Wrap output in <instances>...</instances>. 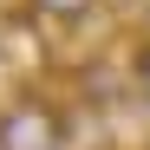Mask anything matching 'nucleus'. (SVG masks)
<instances>
[{
    "instance_id": "nucleus-1",
    "label": "nucleus",
    "mask_w": 150,
    "mask_h": 150,
    "mask_svg": "<svg viewBox=\"0 0 150 150\" xmlns=\"http://www.w3.org/2000/svg\"><path fill=\"white\" fill-rule=\"evenodd\" d=\"M0 150H65V111L39 91H20L0 111Z\"/></svg>"
},
{
    "instance_id": "nucleus-2",
    "label": "nucleus",
    "mask_w": 150,
    "mask_h": 150,
    "mask_svg": "<svg viewBox=\"0 0 150 150\" xmlns=\"http://www.w3.org/2000/svg\"><path fill=\"white\" fill-rule=\"evenodd\" d=\"M33 7H39L46 20H59V26H79V20L98 7V0H33Z\"/></svg>"
},
{
    "instance_id": "nucleus-3",
    "label": "nucleus",
    "mask_w": 150,
    "mask_h": 150,
    "mask_svg": "<svg viewBox=\"0 0 150 150\" xmlns=\"http://www.w3.org/2000/svg\"><path fill=\"white\" fill-rule=\"evenodd\" d=\"M131 91L150 105V46H137V59H131Z\"/></svg>"
},
{
    "instance_id": "nucleus-4",
    "label": "nucleus",
    "mask_w": 150,
    "mask_h": 150,
    "mask_svg": "<svg viewBox=\"0 0 150 150\" xmlns=\"http://www.w3.org/2000/svg\"><path fill=\"white\" fill-rule=\"evenodd\" d=\"M144 150H150V144H144Z\"/></svg>"
}]
</instances>
